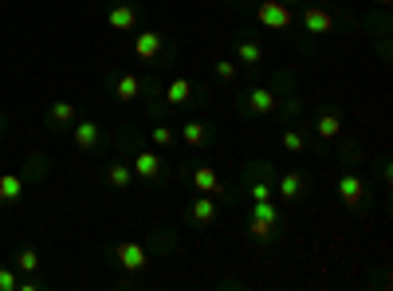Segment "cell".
Segmentation results:
<instances>
[{
	"instance_id": "d4e9b609",
	"label": "cell",
	"mask_w": 393,
	"mask_h": 291,
	"mask_svg": "<svg viewBox=\"0 0 393 291\" xmlns=\"http://www.w3.org/2000/svg\"><path fill=\"white\" fill-rule=\"evenodd\" d=\"M173 142H177V134H173L170 126H150V146H162L165 150V146H173Z\"/></svg>"
},
{
	"instance_id": "e0dca14e",
	"label": "cell",
	"mask_w": 393,
	"mask_h": 291,
	"mask_svg": "<svg viewBox=\"0 0 393 291\" xmlns=\"http://www.w3.org/2000/svg\"><path fill=\"white\" fill-rule=\"evenodd\" d=\"M279 197L283 201H299L303 197V173L299 170H287L279 177Z\"/></svg>"
},
{
	"instance_id": "8992f818",
	"label": "cell",
	"mask_w": 393,
	"mask_h": 291,
	"mask_svg": "<svg viewBox=\"0 0 393 291\" xmlns=\"http://www.w3.org/2000/svg\"><path fill=\"white\" fill-rule=\"evenodd\" d=\"M189 221H193L196 229H209V224L216 221V201H213V193H201V197L189 201Z\"/></svg>"
},
{
	"instance_id": "7c38bea8",
	"label": "cell",
	"mask_w": 393,
	"mask_h": 291,
	"mask_svg": "<svg viewBox=\"0 0 393 291\" xmlns=\"http://www.w3.org/2000/svg\"><path fill=\"white\" fill-rule=\"evenodd\" d=\"M134 55L138 60H154V55H162V35L157 32H138L134 35Z\"/></svg>"
},
{
	"instance_id": "484cf974",
	"label": "cell",
	"mask_w": 393,
	"mask_h": 291,
	"mask_svg": "<svg viewBox=\"0 0 393 291\" xmlns=\"http://www.w3.org/2000/svg\"><path fill=\"white\" fill-rule=\"evenodd\" d=\"M248 232H252L256 240H267V236L275 232V224H272V221H260V216H252V221H248Z\"/></svg>"
},
{
	"instance_id": "7a4b0ae2",
	"label": "cell",
	"mask_w": 393,
	"mask_h": 291,
	"mask_svg": "<svg viewBox=\"0 0 393 291\" xmlns=\"http://www.w3.org/2000/svg\"><path fill=\"white\" fill-rule=\"evenodd\" d=\"M334 193H338V201L346 209H362L366 205V177H362V173H342L338 181H334Z\"/></svg>"
},
{
	"instance_id": "9a60e30c",
	"label": "cell",
	"mask_w": 393,
	"mask_h": 291,
	"mask_svg": "<svg viewBox=\"0 0 393 291\" xmlns=\"http://www.w3.org/2000/svg\"><path fill=\"white\" fill-rule=\"evenodd\" d=\"M189 99H193V83H189L185 75L173 79V83L165 87V106H185Z\"/></svg>"
},
{
	"instance_id": "603a6c76",
	"label": "cell",
	"mask_w": 393,
	"mask_h": 291,
	"mask_svg": "<svg viewBox=\"0 0 393 291\" xmlns=\"http://www.w3.org/2000/svg\"><path fill=\"white\" fill-rule=\"evenodd\" d=\"M283 150H287V154H303V150H307V134H303V130H287V134H283Z\"/></svg>"
},
{
	"instance_id": "d6986e66",
	"label": "cell",
	"mask_w": 393,
	"mask_h": 291,
	"mask_svg": "<svg viewBox=\"0 0 393 291\" xmlns=\"http://www.w3.org/2000/svg\"><path fill=\"white\" fill-rule=\"evenodd\" d=\"M48 122H52V126H71V122H75V106H71L67 99L52 103L48 106Z\"/></svg>"
},
{
	"instance_id": "5bb4252c",
	"label": "cell",
	"mask_w": 393,
	"mask_h": 291,
	"mask_svg": "<svg viewBox=\"0 0 393 291\" xmlns=\"http://www.w3.org/2000/svg\"><path fill=\"white\" fill-rule=\"evenodd\" d=\"M236 60L244 63V67H260V63H264V43L260 40H240L236 43Z\"/></svg>"
},
{
	"instance_id": "8fae6325",
	"label": "cell",
	"mask_w": 393,
	"mask_h": 291,
	"mask_svg": "<svg viewBox=\"0 0 393 291\" xmlns=\"http://www.w3.org/2000/svg\"><path fill=\"white\" fill-rule=\"evenodd\" d=\"M106 24H111L114 32H130V28L138 24V12H134V4H114V9L106 12Z\"/></svg>"
},
{
	"instance_id": "44dd1931",
	"label": "cell",
	"mask_w": 393,
	"mask_h": 291,
	"mask_svg": "<svg viewBox=\"0 0 393 291\" xmlns=\"http://www.w3.org/2000/svg\"><path fill=\"white\" fill-rule=\"evenodd\" d=\"M16 272H20V275H32V272H40V252H32V248H20V252H16Z\"/></svg>"
},
{
	"instance_id": "4316f807",
	"label": "cell",
	"mask_w": 393,
	"mask_h": 291,
	"mask_svg": "<svg viewBox=\"0 0 393 291\" xmlns=\"http://www.w3.org/2000/svg\"><path fill=\"white\" fill-rule=\"evenodd\" d=\"M213 71H216V79H224V83H232V79H236V63H232V60H216Z\"/></svg>"
},
{
	"instance_id": "5b68a950",
	"label": "cell",
	"mask_w": 393,
	"mask_h": 291,
	"mask_svg": "<svg viewBox=\"0 0 393 291\" xmlns=\"http://www.w3.org/2000/svg\"><path fill=\"white\" fill-rule=\"evenodd\" d=\"M111 91H114V99H118V103H138V99H142V75H134V71H118V75H114V83H111Z\"/></svg>"
},
{
	"instance_id": "7402d4cb",
	"label": "cell",
	"mask_w": 393,
	"mask_h": 291,
	"mask_svg": "<svg viewBox=\"0 0 393 291\" xmlns=\"http://www.w3.org/2000/svg\"><path fill=\"white\" fill-rule=\"evenodd\" d=\"M248 193H252V201H272V197H275V185L264 177V173H260V177L252 181V189H248Z\"/></svg>"
},
{
	"instance_id": "52a82bcc",
	"label": "cell",
	"mask_w": 393,
	"mask_h": 291,
	"mask_svg": "<svg viewBox=\"0 0 393 291\" xmlns=\"http://www.w3.org/2000/svg\"><path fill=\"white\" fill-rule=\"evenodd\" d=\"M299 20H303V28H307V32H315V35H326V32L334 28V12L319 9V4L303 9V12H299Z\"/></svg>"
},
{
	"instance_id": "9c48e42d",
	"label": "cell",
	"mask_w": 393,
	"mask_h": 291,
	"mask_svg": "<svg viewBox=\"0 0 393 291\" xmlns=\"http://www.w3.org/2000/svg\"><path fill=\"white\" fill-rule=\"evenodd\" d=\"M24 197V177L20 173H0V205H16Z\"/></svg>"
},
{
	"instance_id": "83f0119b",
	"label": "cell",
	"mask_w": 393,
	"mask_h": 291,
	"mask_svg": "<svg viewBox=\"0 0 393 291\" xmlns=\"http://www.w3.org/2000/svg\"><path fill=\"white\" fill-rule=\"evenodd\" d=\"M377 4H382V9H389V4H393V0H377Z\"/></svg>"
},
{
	"instance_id": "4fadbf2b",
	"label": "cell",
	"mask_w": 393,
	"mask_h": 291,
	"mask_svg": "<svg viewBox=\"0 0 393 291\" xmlns=\"http://www.w3.org/2000/svg\"><path fill=\"white\" fill-rule=\"evenodd\" d=\"M193 185H196V193H221V173H216L213 165H196Z\"/></svg>"
},
{
	"instance_id": "6da1fadb",
	"label": "cell",
	"mask_w": 393,
	"mask_h": 291,
	"mask_svg": "<svg viewBox=\"0 0 393 291\" xmlns=\"http://www.w3.org/2000/svg\"><path fill=\"white\" fill-rule=\"evenodd\" d=\"M111 256L118 260L122 272H142V268H150V248L138 244V240H122V244H114Z\"/></svg>"
},
{
	"instance_id": "cb8c5ba5",
	"label": "cell",
	"mask_w": 393,
	"mask_h": 291,
	"mask_svg": "<svg viewBox=\"0 0 393 291\" xmlns=\"http://www.w3.org/2000/svg\"><path fill=\"white\" fill-rule=\"evenodd\" d=\"M252 216H260V221H272V224H279V209H275L272 201H252Z\"/></svg>"
},
{
	"instance_id": "277c9868",
	"label": "cell",
	"mask_w": 393,
	"mask_h": 291,
	"mask_svg": "<svg viewBox=\"0 0 393 291\" xmlns=\"http://www.w3.org/2000/svg\"><path fill=\"white\" fill-rule=\"evenodd\" d=\"M275 106H279V91L275 87H252L248 99H240V111H248V114H272Z\"/></svg>"
},
{
	"instance_id": "30bf717a",
	"label": "cell",
	"mask_w": 393,
	"mask_h": 291,
	"mask_svg": "<svg viewBox=\"0 0 393 291\" xmlns=\"http://www.w3.org/2000/svg\"><path fill=\"white\" fill-rule=\"evenodd\" d=\"M99 134H103V130H99V122H75V130H71V142L79 146V150H94V146H99Z\"/></svg>"
},
{
	"instance_id": "2e32d148",
	"label": "cell",
	"mask_w": 393,
	"mask_h": 291,
	"mask_svg": "<svg viewBox=\"0 0 393 291\" xmlns=\"http://www.w3.org/2000/svg\"><path fill=\"white\" fill-rule=\"evenodd\" d=\"M181 138H185V146H209L213 142V126H209V122H185V126H181Z\"/></svg>"
},
{
	"instance_id": "3957f363",
	"label": "cell",
	"mask_w": 393,
	"mask_h": 291,
	"mask_svg": "<svg viewBox=\"0 0 393 291\" xmlns=\"http://www.w3.org/2000/svg\"><path fill=\"white\" fill-rule=\"evenodd\" d=\"M256 20L264 28L283 32V28L295 24V12H291V4H283V0H260V4H256Z\"/></svg>"
},
{
	"instance_id": "ba28073f",
	"label": "cell",
	"mask_w": 393,
	"mask_h": 291,
	"mask_svg": "<svg viewBox=\"0 0 393 291\" xmlns=\"http://www.w3.org/2000/svg\"><path fill=\"white\" fill-rule=\"evenodd\" d=\"M134 177H145V181H154V177H162V158L154 154V150H138L134 154Z\"/></svg>"
},
{
	"instance_id": "f1b7e54d",
	"label": "cell",
	"mask_w": 393,
	"mask_h": 291,
	"mask_svg": "<svg viewBox=\"0 0 393 291\" xmlns=\"http://www.w3.org/2000/svg\"><path fill=\"white\" fill-rule=\"evenodd\" d=\"M283 4H291V0H283Z\"/></svg>"
},
{
	"instance_id": "ffe728a7",
	"label": "cell",
	"mask_w": 393,
	"mask_h": 291,
	"mask_svg": "<svg viewBox=\"0 0 393 291\" xmlns=\"http://www.w3.org/2000/svg\"><path fill=\"white\" fill-rule=\"evenodd\" d=\"M130 181H134V170H130V165H122V162L106 165V185L111 189H130Z\"/></svg>"
},
{
	"instance_id": "ac0fdd59",
	"label": "cell",
	"mask_w": 393,
	"mask_h": 291,
	"mask_svg": "<svg viewBox=\"0 0 393 291\" xmlns=\"http://www.w3.org/2000/svg\"><path fill=\"white\" fill-rule=\"evenodd\" d=\"M315 134L323 138V142H334V138L342 134V119L334 111H326V114H319V122H315Z\"/></svg>"
}]
</instances>
